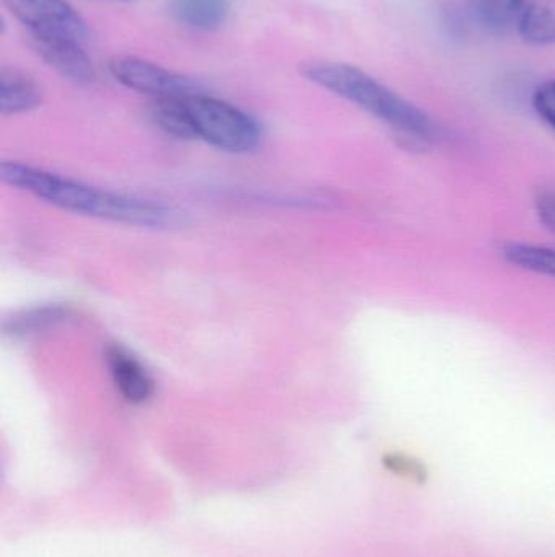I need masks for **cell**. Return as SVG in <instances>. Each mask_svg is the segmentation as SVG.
<instances>
[{
    "label": "cell",
    "instance_id": "obj_1",
    "mask_svg": "<svg viewBox=\"0 0 555 557\" xmlns=\"http://www.w3.org/2000/svg\"><path fill=\"white\" fill-rule=\"evenodd\" d=\"M0 180L49 205L91 218L155 228L173 227L182 221L181 212L172 206L104 191L23 163H0Z\"/></svg>",
    "mask_w": 555,
    "mask_h": 557
},
{
    "label": "cell",
    "instance_id": "obj_2",
    "mask_svg": "<svg viewBox=\"0 0 555 557\" xmlns=\"http://www.w3.org/2000/svg\"><path fill=\"white\" fill-rule=\"evenodd\" d=\"M303 74L313 84L377 117L404 139L416 144H433L442 139V126L429 113L362 69L341 62H310L303 67Z\"/></svg>",
    "mask_w": 555,
    "mask_h": 557
},
{
    "label": "cell",
    "instance_id": "obj_3",
    "mask_svg": "<svg viewBox=\"0 0 555 557\" xmlns=\"http://www.w3.org/2000/svg\"><path fill=\"white\" fill-rule=\"evenodd\" d=\"M194 139L231 153H247L263 140V127L240 108L205 94L185 98Z\"/></svg>",
    "mask_w": 555,
    "mask_h": 557
},
{
    "label": "cell",
    "instance_id": "obj_4",
    "mask_svg": "<svg viewBox=\"0 0 555 557\" xmlns=\"http://www.w3.org/2000/svg\"><path fill=\"white\" fill-rule=\"evenodd\" d=\"M110 72L114 81L124 87L149 95L155 100L204 94L202 85L188 75L178 74L136 55H117L110 62Z\"/></svg>",
    "mask_w": 555,
    "mask_h": 557
},
{
    "label": "cell",
    "instance_id": "obj_5",
    "mask_svg": "<svg viewBox=\"0 0 555 557\" xmlns=\"http://www.w3.org/2000/svg\"><path fill=\"white\" fill-rule=\"evenodd\" d=\"M3 5L26 26L28 35L54 36L84 42L88 26L67 0H2Z\"/></svg>",
    "mask_w": 555,
    "mask_h": 557
},
{
    "label": "cell",
    "instance_id": "obj_6",
    "mask_svg": "<svg viewBox=\"0 0 555 557\" xmlns=\"http://www.w3.org/2000/svg\"><path fill=\"white\" fill-rule=\"evenodd\" d=\"M29 46L36 54L62 77L75 84H90L94 81V65L80 41L54 36L28 35Z\"/></svg>",
    "mask_w": 555,
    "mask_h": 557
},
{
    "label": "cell",
    "instance_id": "obj_7",
    "mask_svg": "<svg viewBox=\"0 0 555 557\" xmlns=\"http://www.w3.org/2000/svg\"><path fill=\"white\" fill-rule=\"evenodd\" d=\"M108 367L121 395L134 405L147 401L153 393V380L133 356L117 346L108 347Z\"/></svg>",
    "mask_w": 555,
    "mask_h": 557
},
{
    "label": "cell",
    "instance_id": "obj_8",
    "mask_svg": "<svg viewBox=\"0 0 555 557\" xmlns=\"http://www.w3.org/2000/svg\"><path fill=\"white\" fill-rule=\"evenodd\" d=\"M41 88L25 72L3 67L0 71V113L22 114L41 104Z\"/></svg>",
    "mask_w": 555,
    "mask_h": 557
},
{
    "label": "cell",
    "instance_id": "obj_9",
    "mask_svg": "<svg viewBox=\"0 0 555 557\" xmlns=\"http://www.w3.org/2000/svg\"><path fill=\"white\" fill-rule=\"evenodd\" d=\"M169 13L176 22L201 32H214L227 22V0H168Z\"/></svg>",
    "mask_w": 555,
    "mask_h": 557
},
{
    "label": "cell",
    "instance_id": "obj_10",
    "mask_svg": "<svg viewBox=\"0 0 555 557\" xmlns=\"http://www.w3.org/2000/svg\"><path fill=\"white\" fill-rule=\"evenodd\" d=\"M517 28L528 45H555V0H531Z\"/></svg>",
    "mask_w": 555,
    "mask_h": 557
},
{
    "label": "cell",
    "instance_id": "obj_11",
    "mask_svg": "<svg viewBox=\"0 0 555 557\" xmlns=\"http://www.w3.org/2000/svg\"><path fill=\"white\" fill-rule=\"evenodd\" d=\"M531 0H472V12L481 25L492 32L517 26Z\"/></svg>",
    "mask_w": 555,
    "mask_h": 557
},
{
    "label": "cell",
    "instance_id": "obj_12",
    "mask_svg": "<svg viewBox=\"0 0 555 557\" xmlns=\"http://www.w3.org/2000/svg\"><path fill=\"white\" fill-rule=\"evenodd\" d=\"M153 123L169 136L178 139H194L185 98H160L150 107Z\"/></svg>",
    "mask_w": 555,
    "mask_h": 557
},
{
    "label": "cell",
    "instance_id": "obj_13",
    "mask_svg": "<svg viewBox=\"0 0 555 557\" xmlns=\"http://www.w3.org/2000/svg\"><path fill=\"white\" fill-rule=\"evenodd\" d=\"M504 257L520 270L555 278V248L512 242L505 245Z\"/></svg>",
    "mask_w": 555,
    "mask_h": 557
},
{
    "label": "cell",
    "instance_id": "obj_14",
    "mask_svg": "<svg viewBox=\"0 0 555 557\" xmlns=\"http://www.w3.org/2000/svg\"><path fill=\"white\" fill-rule=\"evenodd\" d=\"M64 317H67V311L62 308H41V310L29 311L25 317L16 318L13 321L12 331L13 333H35L39 327L54 324Z\"/></svg>",
    "mask_w": 555,
    "mask_h": 557
},
{
    "label": "cell",
    "instance_id": "obj_15",
    "mask_svg": "<svg viewBox=\"0 0 555 557\" xmlns=\"http://www.w3.org/2000/svg\"><path fill=\"white\" fill-rule=\"evenodd\" d=\"M533 107L538 116L555 133V78L544 82L533 95Z\"/></svg>",
    "mask_w": 555,
    "mask_h": 557
},
{
    "label": "cell",
    "instance_id": "obj_16",
    "mask_svg": "<svg viewBox=\"0 0 555 557\" xmlns=\"http://www.w3.org/2000/svg\"><path fill=\"white\" fill-rule=\"evenodd\" d=\"M533 205L541 224L555 235V189H543L538 193Z\"/></svg>",
    "mask_w": 555,
    "mask_h": 557
},
{
    "label": "cell",
    "instance_id": "obj_17",
    "mask_svg": "<svg viewBox=\"0 0 555 557\" xmlns=\"http://www.w3.org/2000/svg\"><path fill=\"white\" fill-rule=\"evenodd\" d=\"M388 467H390V470L396 471V473L413 478V480H419L424 473L422 467L419 463L411 460V458L401 457V455H391L388 458Z\"/></svg>",
    "mask_w": 555,
    "mask_h": 557
},
{
    "label": "cell",
    "instance_id": "obj_18",
    "mask_svg": "<svg viewBox=\"0 0 555 557\" xmlns=\"http://www.w3.org/2000/svg\"><path fill=\"white\" fill-rule=\"evenodd\" d=\"M117 2H124V0H117Z\"/></svg>",
    "mask_w": 555,
    "mask_h": 557
}]
</instances>
